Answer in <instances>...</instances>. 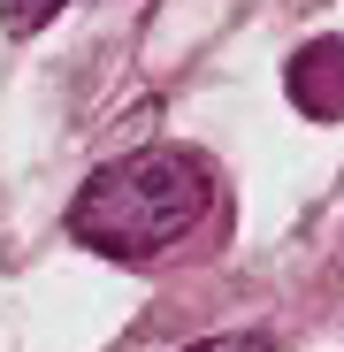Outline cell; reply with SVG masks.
Wrapping results in <instances>:
<instances>
[{"label":"cell","mask_w":344,"mask_h":352,"mask_svg":"<svg viewBox=\"0 0 344 352\" xmlns=\"http://www.w3.org/2000/svg\"><path fill=\"white\" fill-rule=\"evenodd\" d=\"M207 207H214V168H207V153H192V146H153V153H130V161L100 168L92 184L77 192L69 238H84L92 253L138 268V261L168 253Z\"/></svg>","instance_id":"6da1fadb"},{"label":"cell","mask_w":344,"mask_h":352,"mask_svg":"<svg viewBox=\"0 0 344 352\" xmlns=\"http://www.w3.org/2000/svg\"><path fill=\"white\" fill-rule=\"evenodd\" d=\"M283 85H291L299 115H314V123H336V115H344V38H314V46H299Z\"/></svg>","instance_id":"7a4b0ae2"},{"label":"cell","mask_w":344,"mask_h":352,"mask_svg":"<svg viewBox=\"0 0 344 352\" xmlns=\"http://www.w3.org/2000/svg\"><path fill=\"white\" fill-rule=\"evenodd\" d=\"M54 8H62V0H0V23H8V31L23 38V31H38V23H54Z\"/></svg>","instance_id":"3957f363"},{"label":"cell","mask_w":344,"mask_h":352,"mask_svg":"<svg viewBox=\"0 0 344 352\" xmlns=\"http://www.w3.org/2000/svg\"><path fill=\"white\" fill-rule=\"evenodd\" d=\"M192 352H275L268 337H207V344H192Z\"/></svg>","instance_id":"277c9868"}]
</instances>
